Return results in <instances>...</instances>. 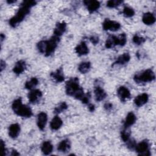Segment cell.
Wrapping results in <instances>:
<instances>
[{"label":"cell","mask_w":156,"mask_h":156,"mask_svg":"<svg viewBox=\"0 0 156 156\" xmlns=\"http://www.w3.org/2000/svg\"><path fill=\"white\" fill-rule=\"evenodd\" d=\"M26 68V65L24 61L20 60L17 62L13 68V71L15 74L19 75L23 73Z\"/></svg>","instance_id":"cell-18"},{"label":"cell","mask_w":156,"mask_h":156,"mask_svg":"<svg viewBox=\"0 0 156 156\" xmlns=\"http://www.w3.org/2000/svg\"><path fill=\"white\" fill-rule=\"evenodd\" d=\"M68 108V105L66 104V102H63L60 103L57 106H56L54 110V113L58 114L60 113L61 112H62L63 111L65 110L66 108Z\"/></svg>","instance_id":"cell-28"},{"label":"cell","mask_w":156,"mask_h":156,"mask_svg":"<svg viewBox=\"0 0 156 156\" xmlns=\"http://www.w3.org/2000/svg\"><path fill=\"white\" fill-rule=\"evenodd\" d=\"M4 39H5V35L3 34H1V41H2Z\"/></svg>","instance_id":"cell-43"},{"label":"cell","mask_w":156,"mask_h":156,"mask_svg":"<svg viewBox=\"0 0 156 156\" xmlns=\"http://www.w3.org/2000/svg\"><path fill=\"white\" fill-rule=\"evenodd\" d=\"M66 28V24L64 21L58 23L56 24L54 30V35L58 37H60V36H62L65 32Z\"/></svg>","instance_id":"cell-12"},{"label":"cell","mask_w":156,"mask_h":156,"mask_svg":"<svg viewBox=\"0 0 156 156\" xmlns=\"http://www.w3.org/2000/svg\"><path fill=\"white\" fill-rule=\"evenodd\" d=\"M94 93L96 100L97 101H101L104 100L107 96V94L104 91V90L99 85L95 87L94 90Z\"/></svg>","instance_id":"cell-14"},{"label":"cell","mask_w":156,"mask_h":156,"mask_svg":"<svg viewBox=\"0 0 156 156\" xmlns=\"http://www.w3.org/2000/svg\"><path fill=\"white\" fill-rule=\"evenodd\" d=\"M130 132L129 130V128H124V129L122 131H121V136L122 140L124 142H126L130 139Z\"/></svg>","instance_id":"cell-30"},{"label":"cell","mask_w":156,"mask_h":156,"mask_svg":"<svg viewBox=\"0 0 156 156\" xmlns=\"http://www.w3.org/2000/svg\"><path fill=\"white\" fill-rule=\"evenodd\" d=\"M48 121V116L46 113L44 112H40L38 114L37 116V126L41 130H43L46 125Z\"/></svg>","instance_id":"cell-10"},{"label":"cell","mask_w":156,"mask_h":156,"mask_svg":"<svg viewBox=\"0 0 156 156\" xmlns=\"http://www.w3.org/2000/svg\"><path fill=\"white\" fill-rule=\"evenodd\" d=\"M133 79L137 83L152 82L155 79V74L151 69H147L135 75Z\"/></svg>","instance_id":"cell-4"},{"label":"cell","mask_w":156,"mask_h":156,"mask_svg":"<svg viewBox=\"0 0 156 156\" xmlns=\"http://www.w3.org/2000/svg\"><path fill=\"white\" fill-rule=\"evenodd\" d=\"M38 83V80L36 77H32L25 83V88L28 90H32Z\"/></svg>","instance_id":"cell-27"},{"label":"cell","mask_w":156,"mask_h":156,"mask_svg":"<svg viewBox=\"0 0 156 156\" xmlns=\"http://www.w3.org/2000/svg\"><path fill=\"white\" fill-rule=\"evenodd\" d=\"M76 52L79 55H84L88 53L89 49L87 44L84 41H82L80 44H79L75 48Z\"/></svg>","instance_id":"cell-17"},{"label":"cell","mask_w":156,"mask_h":156,"mask_svg":"<svg viewBox=\"0 0 156 156\" xmlns=\"http://www.w3.org/2000/svg\"><path fill=\"white\" fill-rule=\"evenodd\" d=\"M122 2L123 1L121 0H110L107 2V7L109 8H115L122 4Z\"/></svg>","instance_id":"cell-31"},{"label":"cell","mask_w":156,"mask_h":156,"mask_svg":"<svg viewBox=\"0 0 156 156\" xmlns=\"http://www.w3.org/2000/svg\"><path fill=\"white\" fill-rule=\"evenodd\" d=\"M130 59V56L129 53H124L123 54H121L119 55L115 62L114 63V65H124L129 62Z\"/></svg>","instance_id":"cell-25"},{"label":"cell","mask_w":156,"mask_h":156,"mask_svg":"<svg viewBox=\"0 0 156 156\" xmlns=\"http://www.w3.org/2000/svg\"><path fill=\"white\" fill-rule=\"evenodd\" d=\"M50 76L53 80L57 83L62 82L65 79L63 71L62 68L57 69L55 72L51 73Z\"/></svg>","instance_id":"cell-11"},{"label":"cell","mask_w":156,"mask_h":156,"mask_svg":"<svg viewBox=\"0 0 156 156\" xmlns=\"http://www.w3.org/2000/svg\"><path fill=\"white\" fill-rule=\"evenodd\" d=\"M90 98H91V95H90V93H88L87 94H85V95H84L83 98H82V99L81 100V101L83 104H88Z\"/></svg>","instance_id":"cell-36"},{"label":"cell","mask_w":156,"mask_h":156,"mask_svg":"<svg viewBox=\"0 0 156 156\" xmlns=\"http://www.w3.org/2000/svg\"><path fill=\"white\" fill-rule=\"evenodd\" d=\"M104 108L106 110H110L113 107V105L112 103H110V102H107V103H105L104 104Z\"/></svg>","instance_id":"cell-39"},{"label":"cell","mask_w":156,"mask_h":156,"mask_svg":"<svg viewBox=\"0 0 156 156\" xmlns=\"http://www.w3.org/2000/svg\"><path fill=\"white\" fill-rule=\"evenodd\" d=\"M91 68V63L89 62H83L78 66V69L79 72L82 74H85L88 73Z\"/></svg>","instance_id":"cell-26"},{"label":"cell","mask_w":156,"mask_h":156,"mask_svg":"<svg viewBox=\"0 0 156 156\" xmlns=\"http://www.w3.org/2000/svg\"><path fill=\"white\" fill-rule=\"evenodd\" d=\"M88 109L90 112H93L94 110V106L92 104H90L88 105Z\"/></svg>","instance_id":"cell-42"},{"label":"cell","mask_w":156,"mask_h":156,"mask_svg":"<svg viewBox=\"0 0 156 156\" xmlns=\"http://www.w3.org/2000/svg\"><path fill=\"white\" fill-rule=\"evenodd\" d=\"M0 68H1V71H2L5 68V63L3 60H1V63H0Z\"/></svg>","instance_id":"cell-40"},{"label":"cell","mask_w":156,"mask_h":156,"mask_svg":"<svg viewBox=\"0 0 156 156\" xmlns=\"http://www.w3.org/2000/svg\"><path fill=\"white\" fill-rule=\"evenodd\" d=\"M90 41L93 44H96L99 43V37L96 35H93L91 36L90 38Z\"/></svg>","instance_id":"cell-37"},{"label":"cell","mask_w":156,"mask_h":156,"mask_svg":"<svg viewBox=\"0 0 156 156\" xmlns=\"http://www.w3.org/2000/svg\"><path fill=\"white\" fill-rule=\"evenodd\" d=\"M102 27L105 30L116 31L121 27V24L117 21L105 19L102 23Z\"/></svg>","instance_id":"cell-7"},{"label":"cell","mask_w":156,"mask_h":156,"mask_svg":"<svg viewBox=\"0 0 156 156\" xmlns=\"http://www.w3.org/2000/svg\"><path fill=\"white\" fill-rule=\"evenodd\" d=\"M136 116L133 112H129L126 116V119L124 123V128H129L130 126H132L136 121Z\"/></svg>","instance_id":"cell-21"},{"label":"cell","mask_w":156,"mask_h":156,"mask_svg":"<svg viewBox=\"0 0 156 156\" xmlns=\"http://www.w3.org/2000/svg\"><path fill=\"white\" fill-rule=\"evenodd\" d=\"M41 150L44 155H49L52 152L53 146L49 141H44L41 145Z\"/></svg>","instance_id":"cell-24"},{"label":"cell","mask_w":156,"mask_h":156,"mask_svg":"<svg viewBox=\"0 0 156 156\" xmlns=\"http://www.w3.org/2000/svg\"><path fill=\"white\" fill-rule=\"evenodd\" d=\"M126 142L127 143V146H128V147H129V148L132 149V148L135 147V146H136V143H135V141L133 140H130V139H129V140L128 141H127Z\"/></svg>","instance_id":"cell-38"},{"label":"cell","mask_w":156,"mask_h":156,"mask_svg":"<svg viewBox=\"0 0 156 156\" xmlns=\"http://www.w3.org/2000/svg\"><path fill=\"white\" fill-rule=\"evenodd\" d=\"M118 96L121 101L125 102L130 98V93L129 89L124 86L120 87L117 91Z\"/></svg>","instance_id":"cell-9"},{"label":"cell","mask_w":156,"mask_h":156,"mask_svg":"<svg viewBox=\"0 0 156 156\" xmlns=\"http://www.w3.org/2000/svg\"><path fill=\"white\" fill-rule=\"evenodd\" d=\"M71 147V143L69 140L65 139L61 141L57 146V149L61 152H68Z\"/></svg>","instance_id":"cell-19"},{"label":"cell","mask_w":156,"mask_h":156,"mask_svg":"<svg viewBox=\"0 0 156 156\" xmlns=\"http://www.w3.org/2000/svg\"><path fill=\"white\" fill-rule=\"evenodd\" d=\"M142 21L146 25H151L155 23V18L152 13L147 12L143 15Z\"/></svg>","instance_id":"cell-23"},{"label":"cell","mask_w":156,"mask_h":156,"mask_svg":"<svg viewBox=\"0 0 156 156\" xmlns=\"http://www.w3.org/2000/svg\"><path fill=\"white\" fill-rule=\"evenodd\" d=\"M118 40H119V45L123 46L126 44L127 42V36L124 33L121 34L118 37Z\"/></svg>","instance_id":"cell-34"},{"label":"cell","mask_w":156,"mask_h":156,"mask_svg":"<svg viewBox=\"0 0 156 156\" xmlns=\"http://www.w3.org/2000/svg\"><path fill=\"white\" fill-rule=\"evenodd\" d=\"M36 1H24L21 4L24 5L26 7H28L29 8H31L32 7L34 6L36 4Z\"/></svg>","instance_id":"cell-35"},{"label":"cell","mask_w":156,"mask_h":156,"mask_svg":"<svg viewBox=\"0 0 156 156\" xmlns=\"http://www.w3.org/2000/svg\"><path fill=\"white\" fill-rule=\"evenodd\" d=\"M20 132V126L17 124H12L9 126V135L12 138H16Z\"/></svg>","instance_id":"cell-15"},{"label":"cell","mask_w":156,"mask_h":156,"mask_svg":"<svg viewBox=\"0 0 156 156\" xmlns=\"http://www.w3.org/2000/svg\"><path fill=\"white\" fill-rule=\"evenodd\" d=\"M30 9L24 5H21V7L18 9L16 15L9 20V24L13 27H16L18 23L21 22L25 16L29 13Z\"/></svg>","instance_id":"cell-3"},{"label":"cell","mask_w":156,"mask_h":156,"mask_svg":"<svg viewBox=\"0 0 156 156\" xmlns=\"http://www.w3.org/2000/svg\"><path fill=\"white\" fill-rule=\"evenodd\" d=\"M132 40H133V42L135 44H137V45H140V44H143V43L146 40H145V38H143V37H140V36H139L138 35L136 34V35H135L133 36Z\"/></svg>","instance_id":"cell-32"},{"label":"cell","mask_w":156,"mask_h":156,"mask_svg":"<svg viewBox=\"0 0 156 156\" xmlns=\"http://www.w3.org/2000/svg\"><path fill=\"white\" fill-rule=\"evenodd\" d=\"M10 155H19L20 154L15 149H12V151H11V153H10Z\"/></svg>","instance_id":"cell-41"},{"label":"cell","mask_w":156,"mask_h":156,"mask_svg":"<svg viewBox=\"0 0 156 156\" xmlns=\"http://www.w3.org/2000/svg\"><path fill=\"white\" fill-rule=\"evenodd\" d=\"M12 107L14 113L18 116L30 118L32 115V112L30 108L26 105H23L21 98H20L15 99L13 102Z\"/></svg>","instance_id":"cell-2"},{"label":"cell","mask_w":156,"mask_h":156,"mask_svg":"<svg viewBox=\"0 0 156 156\" xmlns=\"http://www.w3.org/2000/svg\"><path fill=\"white\" fill-rule=\"evenodd\" d=\"M16 2V1H12V0H8L7 1V2L8 3V4H12V3H14V2Z\"/></svg>","instance_id":"cell-44"},{"label":"cell","mask_w":156,"mask_h":156,"mask_svg":"<svg viewBox=\"0 0 156 156\" xmlns=\"http://www.w3.org/2000/svg\"><path fill=\"white\" fill-rule=\"evenodd\" d=\"M62 124H63V122L61 118L58 116H55L51 120L50 123V127L52 130H57L60 128Z\"/></svg>","instance_id":"cell-22"},{"label":"cell","mask_w":156,"mask_h":156,"mask_svg":"<svg viewBox=\"0 0 156 156\" xmlns=\"http://www.w3.org/2000/svg\"><path fill=\"white\" fill-rule=\"evenodd\" d=\"M83 3L90 13L96 11L100 7V2L98 1H84Z\"/></svg>","instance_id":"cell-13"},{"label":"cell","mask_w":156,"mask_h":156,"mask_svg":"<svg viewBox=\"0 0 156 156\" xmlns=\"http://www.w3.org/2000/svg\"><path fill=\"white\" fill-rule=\"evenodd\" d=\"M65 89L68 95L80 101L85 95L83 88L79 85V79L77 77H73L69 79L66 82Z\"/></svg>","instance_id":"cell-1"},{"label":"cell","mask_w":156,"mask_h":156,"mask_svg":"<svg viewBox=\"0 0 156 156\" xmlns=\"http://www.w3.org/2000/svg\"><path fill=\"white\" fill-rule=\"evenodd\" d=\"M60 37L53 35L49 40L46 41V48L44 54L46 56L51 55L55 51L57 46V44L59 42Z\"/></svg>","instance_id":"cell-5"},{"label":"cell","mask_w":156,"mask_h":156,"mask_svg":"<svg viewBox=\"0 0 156 156\" xmlns=\"http://www.w3.org/2000/svg\"><path fill=\"white\" fill-rule=\"evenodd\" d=\"M136 151L138 152L139 155H150V150H149V144L148 141L144 140L136 144L135 146Z\"/></svg>","instance_id":"cell-6"},{"label":"cell","mask_w":156,"mask_h":156,"mask_svg":"<svg viewBox=\"0 0 156 156\" xmlns=\"http://www.w3.org/2000/svg\"><path fill=\"white\" fill-rule=\"evenodd\" d=\"M122 13L125 17L130 18L135 15V11L132 8L128 6H126L123 9Z\"/></svg>","instance_id":"cell-29"},{"label":"cell","mask_w":156,"mask_h":156,"mask_svg":"<svg viewBox=\"0 0 156 156\" xmlns=\"http://www.w3.org/2000/svg\"><path fill=\"white\" fill-rule=\"evenodd\" d=\"M27 96L30 102L32 104H35L40 101L41 98L42 97V93L40 90L35 89L29 92Z\"/></svg>","instance_id":"cell-8"},{"label":"cell","mask_w":156,"mask_h":156,"mask_svg":"<svg viewBox=\"0 0 156 156\" xmlns=\"http://www.w3.org/2000/svg\"><path fill=\"white\" fill-rule=\"evenodd\" d=\"M116 45H119L118 37L114 35H110L105 41V48L110 49L115 47Z\"/></svg>","instance_id":"cell-20"},{"label":"cell","mask_w":156,"mask_h":156,"mask_svg":"<svg viewBox=\"0 0 156 156\" xmlns=\"http://www.w3.org/2000/svg\"><path fill=\"white\" fill-rule=\"evenodd\" d=\"M149 96L146 93H142L138 96H137L134 99L135 104L138 107H141L148 101Z\"/></svg>","instance_id":"cell-16"},{"label":"cell","mask_w":156,"mask_h":156,"mask_svg":"<svg viewBox=\"0 0 156 156\" xmlns=\"http://www.w3.org/2000/svg\"><path fill=\"white\" fill-rule=\"evenodd\" d=\"M37 49L42 54H44L45 52V48H46V41L42 40L38 43L37 45Z\"/></svg>","instance_id":"cell-33"}]
</instances>
